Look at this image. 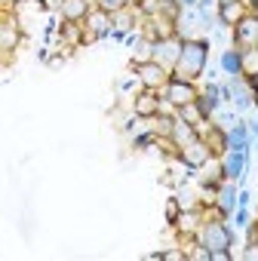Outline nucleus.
Listing matches in <instances>:
<instances>
[{
  "label": "nucleus",
  "mask_w": 258,
  "mask_h": 261,
  "mask_svg": "<svg viewBox=\"0 0 258 261\" xmlns=\"http://www.w3.org/2000/svg\"><path fill=\"white\" fill-rule=\"evenodd\" d=\"M206 59H209V43H206V40H185L182 59H178V65H175V77L194 83V80L203 74Z\"/></svg>",
  "instance_id": "obj_1"
},
{
  "label": "nucleus",
  "mask_w": 258,
  "mask_h": 261,
  "mask_svg": "<svg viewBox=\"0 0 258 261\" xmlns=\"http://www.w3.org/2000/svg\"><path fill=\"white\" fill-rule=\"evenodd\" d=\"M230 243H234V230L221 221H209L203 227V246L212 252V261H218L221 252H230Z\"/></svg>",
  "instance_id": "obj_2"
},
{
  "label": "nucleus",
  "mask_w": 258,
  "mask_h": 261,
  "mask_svg": "<svg viewBox=\"0 0 258 261\" xmlns=\"http://www.w3.org/2000/svg\"><path fill=\"white\" fill-rule=\"evenodd\" d=\"M182 49H185V37H182V34H169V37H163V40L154 43V62L163 65L166 71H169V68L175 71V65H178V59H182Z\"/></svg>",
  "instance_id": "obj_3"
},
{
  "label": "nucleus",
  "mask_w": 258,
  "mask_h": 261,
  "mask_svg": "<svg viewBox=\"0 0 258 261\" xmlns=\"http://www.w3.org/2000/svg\"><path fill=\"white\" fill-rule=\"evenodd\" d=\"M166 101L172 105V108H185V105H191V101H197V89H194V83L191 80H182V77H169V83H166Z\"/></svg>",
  "instance_id": "obj_4"
},
{
  "label": "nucleus",
  "mask_w": 258,
  "mask_h": 261,
  "mask_svg": "<svg viewBox=\"0 0 258 261\" xmlns=\"http://www.w3.org/2000/svg\"><path fill=\"white\" fill-rule=\"evenodd\" d=\"M178 157H182V163H185L188 169H200V166H206L215 154H212V148L206 145V139H197V142L185 145V148L178 151Z\"/></svg>",
  "instance_id": "obj_5"
},
{
  "label": "nucleus",
  "mask_w": 258,
  "mask_h": 261,
  "mask_svg": "<svg viewBox=\"0 0 258 261\" xmlns=\"http://www.w3.org/2000/svg\"><path fill=\"white\" fill-rule=\"evenodd\" d=\"M111 28H114L111 16H108V13H101V10H92V13L86 16V34H83V40H86V43H92V40L105 37Z\"/></svg>",
  "instance_id": "obj_6"
},
{
  "label": "nucleus",
  "mask_w": 258,
  "mask_h": 261,
  "mask_svg": "<svg viewBox=\"0 0 258 261\" xmlns=\"http://www.w3.org/2000/svg\"><path fill=\"white\" fill-rule=\"evenodd\" d=\"M139 83L145 89H157V86L169 83V71L157 62H145V65H139Z\"/></svg>",
  "instance_id": "obj_7"
},
{
  "label": "nucleus",
  "mask_w": 258,
  "mask_h": 261,
  "mask_svg": "<svg viewBox=\"0 0 258 261\" xmlns=\"http://www.w3.org/2000/svg\"><path fill=\"white\" fill-rule=\"evenodd\" d=\"M234 37H237V43L246 46V49L255 46V43H258V19H255V16H243V19L237 22V34H234Z\"/></svg>",
  "instance_id": "obj_8"
},
{
  "label": "nucleus",
  "mask_w": 258,
  "mask_h": 261,
  "mask_svg": "<svg viewBox=\"0 0 258 261\" xmlns=\"http://www.w3.org/2000/svg\"><path fill=\"white\" fill-rule=\"evenodd\" d=\"M169 139H172V142L178 145V151H182L185 145L197 142L200 136H197V126H194V123H188V120H182V117H178V120H175V126H172V136H169Z\"/></svg>",
  "instance_id": "obj_9"
},
{
  "label": "nucleus",
  "mask_w": 258,
  "mask_h": 261,
  "mask_svg": "<svg viewBox=\"0 0 258 261\" xmlns=\"http://www.w3.org/2000/svg\"><path fill=\"white\" fill-rule=\"evenodd\" d=\"M136 114L139 117H157L160 114V98L154 89H145L139 98H136Z\"/></svg>",
  "instance_id": "obj_10"
},
{
  "label": "nucleus",
  "mask_w": 258,
  "mask_h": 261,
  "mask_svg": "<svg viewBox=\"0 0 258 261\" xmlns=\"http://www.w3.org/2000/svg\"><path fill=\"white\" fill-rule=\"evenodd\" d=\"M62 16H65V22H83L86 16H89V4L86 0H65V7H62Z\"/></svg>",
  "instance_id": "obj_11"
},
{
  "label": "nucleus",
  "mask_w": 258,
  "mask_h": 261,
  "mask_svg": "<svg viewBox=\"0 0 258 261\" xmlns=\"http://www.w3.org/2000/svg\"><path fill=\"white\" fill-rule=\"evenodd\" d=\"M22 40V31L13 25V22H4V28H0V49L4 53H13Z\"/></svg>",
  "instance_id": "obj_12"
},
{
  "label": "nucleus",
  "mask_w": 258,
  "mask_h": 261,
  "mask_svg": "<svg viewBox=\"0 0 258 261\" xmlns=\"http://www.w3.org/2000/svg\"><path fill=\"white\" fill-rule=\"evenodd\" d=\"M206 145L212 148L215 157L227 154V136H224V129L221 126H209V136H206Z\"/></svg>",
  "instance_id": "obj_13"
},
{
  "label": "nucleus",
  "mask_w": 258,
  "mask_h": 261,
  "mask_svg": "<svg viewBox=\"0 0 258 261\" xmlns=\"http://www.w3.org/2000/svg\"><path fill=\"white\" fill-rule=\"evenodd\" d=\"M218 19L224 25H237L243 19V4H224V7H218Z\"/></svg>",
  "instance_id": "obj_14"
},
{
  "label": "nucleus",
  "mask_w": 258,
  "mask_h": 261,
  "mask_svg": "<svg viewBox=\"0 0 258 261\" xmlns=\"http://www.w3.org/2000/svg\"><path fill=\"white\" fill-rule=\"evenodd\" d=\"M243 56V74L246 77H255L258 74V46H249L246 53H240Z\"/></svg>",
  "instance_id": "obj_15"
},
{
  "label": "nucleus",
  "mask_w": 258,
  "mask_h": 261,
  "mask_svg": "<svg viewBox=\"0 0 258 261\" xmlns=\"http://www.w3.org/2000/svg\"><path fill=\"white\" fill-rule=\"evenodd\" d=\"M221 68H224L227 74H234V77L243 74V56H240V53H224V56H221Z\"/></svg>",
  "instance_id": "obj_16"
},
{
  "label": "nucleus",
  "mask_w": 258,
  "mask_h": 261,
  "mask_svg": "<svg viewBox=\"0 0 258 261\" xmlns=\"http://www.w3.org/2000/svg\"><path fill=\"white\" fill-rule=\"evenodd\" d=\"M111 22H114V31H120V34H123V31H129V28L136 25V16L129 13V10H120V13H114V16H111Z\"/></svg>",
  "instance_id": "obj_17"
},
{
  "label": "nucleus",
  "mask_w": 258,
  "mask_h": 261,
  "mask_svg": "<svg viewBox=\"0 0 258 261\" xmlns=\"http://www.w3.org/2000/svg\"><path fill=\"white\" fill-rule=\"evenodd\" d=\"M178 117L182 120H188V123H206V117H203V111L197 108V101H191V105H185V108H178Z\"/></svg>",
  "instance_id": "obj_18"
},
{
  "label": "nucleus",
  "mask_w": 258,
  "mask_h": 261,
  "mask_svg": "<svg viewBox=\"0 0 258 261\" xmlns=\"http://www.w3.org/2000/svg\"><path fill=\"white\" fill-rule=\"evenodd\" d=\"M234 197H237L234 188H224V191L218 194V212H221V215H227V212L234 209Z\"/></svg>",
  "instance_id": "obj_19"
},
{
  "label": "nucleus",
  "mask_w": 258,
  "mask_h": 261,
  "mask_svg": "<svg viewBox=\"0 0 258 261\" xmlns=\"http://www.w3.org/2000/svg\"><path fill=\"white\" fill-rule=\"evenodd\" d=\"M240 169H243V154H237V151H234V154L227 157V169H224V175H227V178H237V175H240Z\"/></svg>",
  "instance_id": "obj_20"
},
{
  "label": "nucleus",
  "mask_w": 258,
  "mask_h": 261,
  "mask_svg": "<svg viewBox=\"0 0 258 261\" xmlns=\"http://www.w3.org/2000/svg\"><path fill=\"white\" fill-rule=\"evenodd\" d=\"M126 4H129V0H98V10L108 13V16H114V13L126 10Z\"/></svg>",
  "instance_id": "obj_21"
},
{
  "label": "nucleus",
  "mask_w": 258,
  "mask_h": 261,
  "mask_svg": "<svg viewBox=\"0 0 258 261\" xmlns=\"http://www.w3.org/2000/svg\"><path fill=\"white\" fill-rule=\"evenodd\" d=\"M175 224H178L182 230H194V227H197V215H194V212H191V215H188V212H182Z\"/></svg>",
  "instance_id": "obj_22"
},
{
  "label": "nucleus",
  "mask_w": 258,
  "mask_h": 261,
  "mask_svg": "<svg viewBox=\"0 0 258 261\" xmlns=\"http://www.w3.org/2000/svg\"><path fill=\"white\" fill-rule=\"evenodd\" d=\"M178 215H182L178 203H175V200H169V203H166V221H169V224H175V221H178Z\"/></svg>",
  "instance_id": "obj_23"
},
{
  "label": "nucleus",
  "mask_w": 258,
  "mask_h": 261,
  "mask_svg": "<svg viewBox=\"0 0 258 261\" xmlns=\"http://www.w3.org/2000/svg\"><path fill=\"white\" fill-rule=\"evenodd\" d=\"M178 7H182V10H194V7H197V0H178Z\"/></svg>",
  "instance_id": "obj_24"
},
{
  "label": "nucleus",
  "mask_w": 258,
  "mask_h": 261,
  "mask_svg": "<svg viewBox=\"0 0 258 261\" xmlns=\"http://www.w3.org/2000/svg\"><path fill=\"white\" fill-rule=\"evenodd\" d=\"M46 7H65V0H46Z\"/></svg>",
  "instance_id": "obj_25"
},
{
  "label": "nucleus",
  "mask_w": 258,
  "mask_h": 261,
  "mask_svg": "<svg viewBox=\"0 0 258 261\" xmlns=\"http://www.w3.org/2000/svg\"><path fill=\"white\" fill-rule=\"evenodd\" d=\"M249 86H252V89L258 92V74H255V77H249Z\"/></svg>",
  "instance_id": "obj_26"
},
{
  "label": "nucleus",
  "mask_w": 258,
  "mask_h": 261,
  "mask_svg": "<svg viewBox=\"0 0 258 261\" xmlns=\"http://www.w3.org/2000/svg\"><path fill=\"white\" fill-rule=\"evenodd\" d=\"M224 4H240V0H218V7H224Z\"/></svg>",
  "instance_id": "obj_27"
},
{
  "label": "nucleus",
  "mask_w": 258,
  "mask_h": 261,
  "mask_svg": "<svg viewBox=\"0 0 258 261\" xmlns=\"http://www.w3.org/2000/svg\"><path fill=\"white\" fill-rule=\"evenodd\" d=\"M0 4H4V7H13V0H0Z\"/></svg>",
  "instance_id": "obj_28"
}]
</instances>
